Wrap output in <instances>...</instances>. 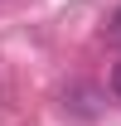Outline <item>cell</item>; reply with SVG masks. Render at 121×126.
Here are the masks:
<instances>
[{
    "label": "cell",
    "instance_id": "1",
    "mask_svg": "<svg viewBox=\"0 0 121 126\" xmlns=\"http://www.w3.org/2000/svg\"><path fill=\"white\" fill-rule=\"evenodd\" d=\"M106 39H111V44H121V10L111 15V24H106Z\"/></svg>",
    "mask_w": 121,
    "mask_h": 126
},
{
    "label": "cell",
    "instance_id": "2",
    "mask_svg": "<svg viewBox=\"0 0 121 126\" xmlns=\"http://www.w3.org/2000/svg\"><path fill=\"white\" fill-rule=\"evenodd\" d=\"M111 92L121 97V63H116V68H111Z\"/></svg>",
    "mask_w": 121,
    "mask_h": 126
}]
</instances>
